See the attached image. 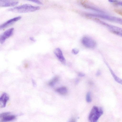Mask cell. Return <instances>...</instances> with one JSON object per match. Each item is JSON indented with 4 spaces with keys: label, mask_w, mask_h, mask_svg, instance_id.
I'll use <instances>...</instances> for the list:
<instances>
[{
    "label": "cell",
    "mask_w": 122,
    "mask_h": 122,
    "mask_svg": "<svg viewBox=\"0 0 122 122\" xmlns=\"http://www.w3.org/2000/svg\"><path fill=\"white\" fill-rule=\"evenodd\" d=\"M21 18V17L20 16H18L7 20L0 25V29H3L7 27L11 24L20 20Z\"/></svg>",
    "instance_id": "obj_8"
},
{
    "label": "cell",
    "mask_w": 122,
    "mask_h": 122,
    "mask_svg": "<svg viewBox=\"0 0 122 122\" xmlns=\"http://www.w3.org/2000/svg\"><path fill=\"white\" fill-rule=\"evenodd\" d=\"M40 8L38 6H35L31 5L25 4L10 8L8 11L18 13H25L33 12L38 10Z\"/></svg>",
    "instance_id": "obj_1"
},
{
    "label": "cell",
    "mask_w": 122,
    "mask_h": 122,
    "mask_svg": "<svg viewBox=\"0 0 122 122\" xmlns=\"http://www.w3.org/2000/svg\"><path fill=\"white\" fill-rule=\"evenodd\" d=\"M72 52L74 54H77L78 53L79 50L77 49H73L72 50Z\"/></svg>",
    "instance_id": "obj_20"
},
{
    "label": "cell",
    "mask_w": 122,
    "mask_h": 122,
    "mask_svg": "<svg viewBox=\"0 0 122 122\" xmlns=\"http://www.w3.org/2000/svg\"><path fill=\"white\" fill-rule=\"evenodd\" d=\"M59 79L58 77L55 76L49 82V85L51 86H54L55 84L58 81Z\"/></svg>",
    "instance_id": "obj_15"
},
{
    "label": "cell",
    "mask_w": 122,
    "mask_h": 122,
    "mask_svg": "<svg viewBox=\"0 0 122 122\" xmlns=\"http://www.w3.org/2000/svg\"><path fill=\"white\" fill-rule=\"evenodd\" d=\"M10 112H5L2 113L0 114V118H3L9 115L10 114Z\"/></svg>",
    "instance_id": "obj_17"
},
{
    "label": "cell",
    "mask_w": 122,
    "mask_h": 122,
    "mask_svg": "<svg viewBox=\"0 0 122 122\" xmlns=\"http://www.w3.org/2000/svg\"><path fill=\"white\" fill-rule=\"evenodd\" d=\"M18 3L17 0H0V6L2 7L13 6Z\"/></svg>",
    "instance_id": "obj_6"
},
{
    "label": "cell",
    "mask_w": 122,
    "mask_h": 122,
    "mask_svg": "<svg viewBox=\"0 0 122 122\" xmlns=\"http://www.w3.org/2000/svg\"><path fill=\"white\" fill-rule=\"evenodd\" d=\"M83 5L85 7H86L88 9L96 11V12H97L99 13H105V12L104 11L102 10L93 6H89V5Z\"/></svg>",
    "instance_id": "obj_13"
},
{
    "label": "cell",
    "mask_w": 122,
    "mask_h": 122,
    "mask_svg": "<svg viewBox=\"0 0 122 122\" xmlns=\"http://www.w3.org/2000/svg\"><path fill=\"white\" fill-rule=\"evenodd\" d=\"M103 113V111L101 108L94 106L90 113L89 120L91 122H97Z\"/></svg>",
    "instance_id": "obj_3"
},
{
    "label": "cell",
    "mask_w": 122,
    "mask_h": 122,
    "mask_svg": "<svg viewBox=\"0 0 122 122\" xmlns=\"http://www.w3.org/2000/svg\"><path fill=\"white\" fill-rule=\"evenodd\" d=\"M54 53L59 60L62 63L65 64L66 61L64 56L61 50L59 48H56L54 51Z\"/></svg>",
    "instance_id": "obj_9"
},
{
    "label": "cell",
    "mask_w": 122,
    "mask_h": 122,
    "mask_svg": "<svg viewBox=\"0 0 122 122\" xmlns=\"http://www.w3.org/2000/svg\"><path fill=\"white\" fill-rule=\"evenodd\" d=\"M106 64L108 68L112 75L115 80L117 82L122 85V79L118 77L115 75L114 72L106 62Z\"/></svg>",
    "instance_id": "obj_11"
},
{
    "label": "cell",
    "mask_w": 122,
    "mask_h": 122,
    "mask_svg": "<svg viewBox=\"0 0 122 122\" xmlns=\"http://www.w3.org/2000/svg\"><path fill=\"white\" fill-rule=\"evenodd\" d=\"M82 42L85 46L89 48H93L96 46V42L94 40L87 36L82 38Z\"/></svg>",
    "instance_id": "obj_5"
},
{
    "label": "cell",
    "mask_w": 122,
    "mask_h": 122,
    "mask_svg": "<svg viewBox=\"0 0 122 122\" xmlns=\"http://www.w3.org/2000/svg\"><path fill=\"white\" fill-rule=\"evenodd\" d=\"M9 99V97L7 93H3L0 97V106L2 108L5 107Z\"/></svg>",
    "instance_id": "obj_10"
},
{
    "label": "cell",
    "mask_w": 122,
    "mask_h": 122,
    "mask_svg": "<svg viewBox=\"0 0 122 122\" xmlns=\"http://www.w3.org/2000/svg\"><path fill=\"white\" fill-rule=\"evenodd\" d=\"M30 39L31 41H35L34 38L32 37H30Z\"/></svg>",
    "instance_id": "obj_26"
},
{
    "label": "cell",
    "mask_w": 122,
    "mask_h": 122,
    "mask_svg": "<svg viewBox=\"0 0 122 122\" xmlns=\"http://www.w3.org/2000/svg\"><path fill=\"white\" fill-rule=\"evenodd\" d=\"M14 30L13 28H10L4 32L0 36V42L2 44L5 40L11 36L13 34Z\"/></svg>",
    "instance_id": "obj_7"
},
{
    "label": "cell",
    "mask_w": 122,
    "mask_h": 122,
    "mask_svg": "<svg viewBox=\"0 0 122 122\" xmlns=\"http://www.w3.org/2000/svg\"><path fill=\"white\" fill-rule=\"evenodd\" d=\"M31 81L33 86L34 87H36V83L35 81L33 79H32Z\"/></svg>",
    "instance_id": "obj_21"
},
{
    "label": "cell",
    "mask_w": 122,
    "mask_h": 122,
    "mask_svg": "<svg viewBox=\"0 0 122 122\" xmlns=\"http://www.w3.org/2000/svg\"><path fill=\"white\" fill-rule=\"evenodd\" d=\"M108 1L109 2L115 3L118 1L117 0H108Z\"/></svg>",
    "instance_id": "obj_24"
},
{
    "label": "cell",
    "mask_w": 122,
    "mask_h": 122,
    "mask_svg": "<svg viewBox=\"0 0 122 122\" xmlns=\"http://www.w3.org/2000/svg\"><path fill=\"white\" fill-rule=\"evenodd\" d=\"M101 72L100 71L98 70L97 72L96 73V75L97 76H98L100 74Z\"/></svg>",
    "instance_id": "obj_25"
},
{
    "label": "cell",
    "mask_w": 122,
    "mask_h": 122,
    "mask_svg": "<svg viewBox=\"0 0 122 122\" xmlns=\"http://www.w3.org/2000/svg\"><path fill=\"white\" fill-rule=\"evenodd\" d=\"M56 91L58 93L62 95L66 94L67 92V88L64 86L58 88L56 90Z\"/></svg>",
    "instance_id": "obj_12"
},
{
    "label": "cell",
    "mask_w": 122,
    "mask_h": 122,
    "mask_svg": "<svg viewBox=\"0 0 122 122\" xmlns=\"http://www.w3.org/2000/svg\"><path fill=\"white\" fill-rule=\"evenodd\" d=\"M15 117V115H9L2 118V121L6 122L11 121L14 119Z\"/></svg>",
    "instance_id": "obj_14"
},
{
    "label": "cell",
    "mask_w": 122,
    "mask_h": 122,
    "mask_svg": "<svg viewBox=\"0 0 122 122\" xmlns=\"http://www.w3.org/2000/svg\"><path fill=\"white\" fill-rule=\"evenodd\" d=\"M78 76L80 77H83L85 76V74L82 73H79L78 74Z\"/></svg>",
    "instance_id": "obj_23"
},
{
    "label": "cell",
    "mask_w": 122,
    "mask_h": 122,
    "mask_svg": "<svg viewBox=\"0 0 122 122\" xmlns=\"http://www.w3.org/2000/svg\"><path fill=\"white\" fill-rule=\"evenodd\" d=\"M114 11L116 13L122 16V9H116Z\"/></svg>",
    "instance_id": "obj_19"
},
{
    "label": "cell",
    "mask_w": 122,
    "mask_h": 122,
    "mask_svg": "<svg viewBox=\"0 0 122 122\" xmlns=\"http://www.w3.org/2000/svg\"><path fill=\"white\" fill-rule=\"evenodd\" d=\"M95 16L96 17L114 22L122 25V19L121 18L108 15L105 13H96L95 15Z\"/></svg>",
    "instance_id": "obj_4"
},
{
    "label": "cell",
    "mask_w": 122,
    "mask_h": 122,
    "mask_svg": "<svg viewBox=\"0 0 122 122\" xmlns=\"http://www.w3.org/2000/svg\"><path fill=\"white\" fill-rule=\"evenodd\" d=\"M26 0L30 1L33 2L35 3L36 4H39L42 5V3L39 0Z\"/></svg>",
    "instance_id": "obj_18"
},
{
    "label": "cell",
    "mask_w": 122,
    "mask_h": 122,
    "mask_svg": "<svg viewBox=\"0 0 122 122\" xmlns=\"http://www.w3.org/2000/svg\"><path fill=\"white\" fill-rule=\"evenodd\" d=\"M86 101L88 102H90L92 101L90 92H88L86 96Z\"/></svg>",
    "instance_id": "obj_16"
},
{
    "label": "cell",
    "mask_w": 122,
    "mask_h": 122,
    "mask_svg": "<svg viewBox=\"0 0 122 122\" xmlns=\"http://www.w3.org/2000/svg\"><path fill=\"white\" fill-rule=\"evenodd\" d=\"M115 4L117 5L122 6V1H118L115 3Z\"/></svg>",
    "instance_id": "obj_22"
},
{
    "label": "cell",
    "mask_w": 122,
    "mask_h": 122,
    "mask_svg": "<svg viewBox=\"0 0 122 122\" xmlns=\"http://www.w3.org/2000/svg\"><path fill=\"white\" fill-rule=\"evenodd\" d=\"M96 20L105 27L112 33L122 37V28L109 24L97 19H96Z\"/></svg>",
    "instance_id": "obj_2"
}]
</instances>
